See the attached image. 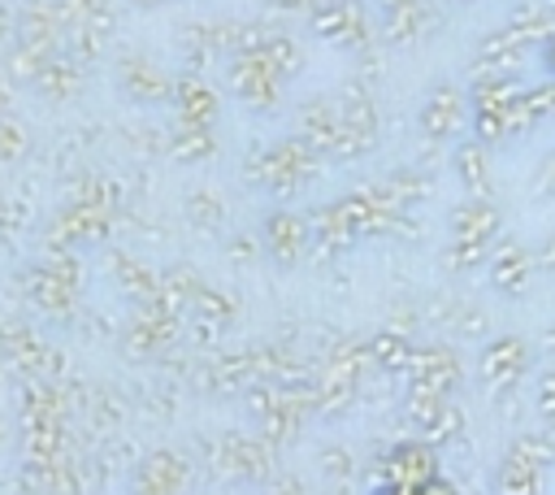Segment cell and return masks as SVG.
I'll list each match as a JSON object with an SVG mask.
<instances>
[{"mask_svg":"<svg viewBox=\"0 0 555 495\" xmlns=\"http://www.w3.org/2000/svg\"><path fill=\"white\" fill-rule=\"evenodd\" d=\"M425 482H434V456L416 443L395 447L386 456V486L390 491H421Z\"/></svg>","mask_w":555,"mask_h":495,"instance_id":"6da1fadb","label":"cell"},{"mask_svg":"<svg viewBox=\"0 0 555 495\" xmlns=\"http://www.w3.org/2000/svg\"><path fill=\"white\" fill-rule=\"evenodd\" d=\"M481 369H486L490 382H512V378H520V369H525V347H520V339H499V343L481 356Z\"/></svg>","mask_w":555,"mask_h":495,"instance_id":"7a4b0ae2","label":"cell"},{"mask_svg":"<svg viewBox=\"0 0 555 495\" xmlns=\"http://www.w3.org/2000/svg\"><path fill=\"white\" fill-rule=\"evenodd\" d=\"M455 122H460V96H451V91H438V96L421 109V126H425V135H434V139H447V135L455 130Z\"/></svg>","mask_w":555,"mask_h":495,"instance_id":"3957f363","label":"cell"},{"mask_svg":"<svg viewBox=\"0 0 555 495\" xmlns=\"http://www.w3.org/2000/svg\"><path fill=\"white\" fill-rule=\"evenodd\" d=\"M269 234H273V248H282V256H291V252L299 248V226H295V221H286V217H273Z\"/></svg>","mask_w":555,"mask_h":495,"instance_id":"277c9868","label":"cell"},{"mask_svg":"<svg viewBox=\"0 0 555 495\" xmlns=\"http://www.w3.org/2000/svg\"><path fill=\"white\" fill-rule=\"evenodd\" d=\"M481 156H486V152H481L477 143H473V148H464V152L455 156V161H460V169H464V178H468V187H481V178H486V174H481Z\"/></svg>","mask_w":555,"mask_h":495,"instance_id":"5b68a950","label":"cell"},{"mask_svg":"<svg viewBox=\"0 0 555 495\" xmlns=\"http://www.w3.org/2000/svg\"><path fill=\"white\" fill-rule=\"evenodd\" d=\"M538 399H542L546 421H555V373H546V378H542V395H538Z\"/></svg>","mask_w":555,"mask_h":495,"instance_id":"8992f818","label":"cell"},{"mask_svg":"<svg viewBox=\"0 0 555 495\" xmlns=\"http://www.w3.org/2000/svg\"><path fill=\"white\" fill-rule=\"evenodd\" d=\"M416 495H455V491H451L447 482H438V478H434V482H425V486H421Z\"/></svg>","mask_w":555,"mask_h":495,"instance_id":"52a82bcc","label":"cell"}]
</instances>
